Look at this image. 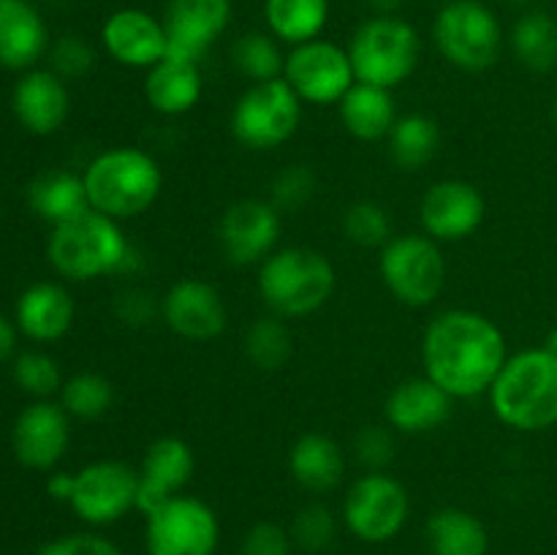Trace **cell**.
Masks as SVG:
<instances>
[{"label": "cell", "mask_w": 557, "mask_h": 555, "mask_svg": "<svg viewBox=\"0 0 557 555\" xmlns=\"http://www.w3.org/2000/svg\"><path fill=\"white\" fill-rule=\"evenodd\" d=\"M487 201L482 190L460 177H446L430 185L419 201V223L435 243H462L482 229Z\"/></svg>", "instance_id": "16"}, {"label": "cell", "mask_w": 557, "mask_h": 555, "mask_svg": "<svg viewBox=\"0 0 557 555\" xmlns=\"http://www.w3.org/2000/svg\"><path fill=\"white\" fill-rule=\"evenodd\" d=\"M47 259L60 278L90 283L101 278H134L145 267V254L131 243L123 223L90 210L76 221L54 226Z\"/></svg>", "instance_id": "2"}, {"label": "cell", "mask_w": 557, "mask_h": 555, "mask_svg": "<svg viewBox=\"0 0 557 555\" xmlns=\"http://www.w3.org/2000/svg\"><path fill=\"white\" fill-rule=\"evenodd\" d=\"M243 351L248 362L253 368L264 370V373H275V370L286 368L294 354V337L286 319L267 313L261 319L250 321L243 337Z\"/></svg>", "instance_id": "34"}, {"label": "cell", "mask_w": 557, "mask_h": 555, "mask_svg": "<svg viewBox=\"0 0 557 555\" xmlns=\"http://www.w3.org/2000/svg\"><path fill=\"white\" fill-rule=\"evenodd\" d=\"M27 205L52 229L90 212L85 180H82V174L69 172V169H52V172L38 174L27 185Z\"/></svg>", "instance_id": "28"}, {"label": "cell", "mask_w": 557, "mask_h": 555, "mask_svg": "<svg viewBox=\"0 0 557 555\" xmlns=\"http://www.w3.org/2000/svg\"><path fill=\"white\" fill-rule=\"evenodd\" d=\"M430 555H487L490 531L473 511L462 506H441L424 522Z\"/></svg>", "instance_id": "29"}, {"label": "cell", "mask_w": 557, "mask_h": 555, "mask_svg": "<svg viewBox=\"0 0 557 555\" xmlns=\"http://www.w3.org/2000/svg\"><path fill=\"white\" fill-rule=\"evenodd\" d=\"M49 30L36 5L27 0H0V69L30 71L47 58Z\"/></svg>", "instance_id": "24"}, {"label": "cell", "mask_w": 557, "mask_h": 555, "mask_svg": "<svg viewBox=\"0 0 557 555\" xmlns=\"http://www.w3.org/2000/svg\"><path fill=\"white\" fill-rule=\"evenodd\" d=\"M337 114L348 136L357 141H384L397 123V103L386 87L357 82L337 103Z\"/></svg>", "instance_id": "27"}, {"label": "cell", "mask_w": 557, "mask_h": 555, "mask_svg": "<svg viewBox=\"0 0 557 555\" xmlns=\"http://www.w3.org/2000/svg\"><path fill=\"white\" fill-rule=\"evenodd\" d=\"M16 123L36 136L58 134L71 114V92L52 69H30L11 90Z\"/></svg>", "instance_id": "22"}, {"label": "cell", "mask_w": 557, "mask_h": 555, "mask_svg": "<svg viewBox=\"0 0 557 555\" xmlns=\"http://www.w3.org/2000/svg\"><path fill=\"white\" fill-rule=\"evenodd\" d=\"M261 303L281 319H308L319 313L337 288L330 256L308 245H281L259 264L256 275Z\"/></svg>", "instance_id": "5"}, {"label": "cell", "mask_w": 557, "mask_h": 555, "mask_svg": "<svg viewBox=\"0 0 557 555\" xmlns=\"http://www.w3.org/2000/svg\"><path fill=\"white\" fill-rule=\"evenodd\" d=\"M71 444V417L60 400H33L11 428L14 457L30 471H54Z\"/></svg>", "instance_id": "18"}, {"label": "cell", "mask_w": 557, "mask_h": 555, "mask_svg": "<svg viewBox=\"0 0 557 555\" xmlns=\"http://www.w3.org/2000/svg\"><path fill=\"white\" fill-rule=\"evenodd\" d=\"M544 346H547L549 351H555V354H557V326H555L553 332H549V335H547V341H544Z\"/></svg>", "instance_id": "48"}, {"label": "cell", "mask_w": 557, "mask_h": 555, "mask_svg": "<svg viewBox=\"0 0 557 555\" xmlns=\"http://www.w3.org/2000/svg\"><path fill=\"white\" fill-rule=\"evenodd\" d=\"M511 3H517V5H531L533 0H511Z\"/></svg>", "instance_id": "50"}, {"label": "cell", "mask_w": 557, "mask_h": 555, "mask_svg": "<svg viewBox=\"0 0 557 555\" xmlns=\"http://www.w3.org/2000/svg\"><path fill=\"white\" fill-rule=\"evenodd\" d=\"M47 58H49V69H52L60 79L69 82V79H82V76L90 74V71L96 69L98 54L87 38L69 33V36L54 38Z\"/></svg>", "instance_id": "41"}, {"label": "cell", "mask_w": 557, "mask_h": 555, "mask_svg": "<svg viewBox=\"0 0 557 555\" xmlns=\"http://www.w3.org/2000/svg\"><path fill=\"white\" fill-rule=\"evenodd\" d=\"M433 44L451 69L482 74L504 54L506 33L482 0H446L433 20Z\"/></svg>", "instance_id": "7"}, {"label": "cell", "mask_w": 557, "mask_h": 555, "mask_svg": "<svg viewBox=\"0 0 557 555\" xmlns=\"http://www.w3.org/2000/svg\"><path fill=\"white\" fill-rule=\"evenodd\" d=\"M553 125H555V131H557V96H555V101H553Z\"/></svg>", "instance_id": "49"}, {"label": "cell", "mask_w": 557, "mask_h": 555, "mask_svg": "<svg viewBox=\"0 0 557 555\" xmlns=\"http://www.w3.org/2000/svg\"><path fill=\"white\" fill-rule=\"evenodd\" d=\"M239 555H294V542L288 526L275 520H259L243 533Z\"/></svg>", "instance_id": "44"}, {"label": "cell", "mask_w": 557, "mask_h": 555, "mask_svg": "<svg viewBox=\"0 0 557 555\" xmlns=\"http://www.w3.org/2000/svg\"><path fill=\"white\" fill-rule=\"evenodd\" d=\"M509 359L506 335L471 308L441 310L422 332V370L455 400L487 395Z\"/></svg>", "instance_id": "1"}, {"label": "cell", "mask_w": 557, "mask_h": 555, "mask_svg": "<svg viewBox=\"0 0 557 555\" xmlns=\"http://www.w3.org/2000/svg\"><path fill=\"white\" fill-rule=\"evenodd\" d=\"M90 210L125 223L156 207L163 190V169L145 147L117 145L101 150L82 172Z\"/></svg>", "instance_id": "3"}, {"label": "cell", "mask_w": 557, "mask_h": 555, "mask_svg": "<svg viewBox=\"0 0 557 555\" xmlns=\"http://www.w3.org/2000/svg\"><path fill=\"white\" fill-rule=\"evenodd\" d=\"M330 11V0H264L267 30L288 49L321 38Z\"/></svg>", "instance_id": "31"}, {"label": "cell", "mask_w": 557, "mask_h": 555, "mask_svg": "<svg viewBox=\"0 0 557 555\" xmlns=\"http://www.w3.org/2000/svg\"><path fill=\"white\" fill-rule=\"evenodd\" d=\"M455 411V397L428 375L397 381L384 400V419L397 435H428L444 428Z\"/></svg>", "instance_id": "21"}, {"label": "cell", "mask_w": 557, "mask_h": 555, "mask_svg": "<svg viewBox=\"0 0 557 555\" xmlns=\"http://www.w3.org/2000/svg\"><path fill=\"white\" fill-rule=\"evenodd\" d=\"M288 533H292L294 550L305 555H321L335 544L337 517L330 506L313 501V504H305L302 509H297V515L292 517V526H288Z\"/></svg>", "instance_id": "37"}, {"label": "cell", "mask_w": 557, "mask_h": 555, "mask_svg": "<svg viewBox=\"0 0 557 555\" xmlns=\"http://www.w3.org/2000/svg\"><path fill=\"white\" fill-rule=\"evenodd\" d=\"M302 114L305 103L281 76L245 87L228 114V131L245 150L270 152L297 136Z\"/></svg>", "instance_id": "8"}, {"label": "cell", "mask_w": 557, "mask_h": 555, "mask_svg": "<svg viewBox=\"0 0 557 555\" xmlns=\"http://www.w3.org/2000/svg\"><path fill=\"white\" fill-rule=\"evenodd\" d=\"M136 471H139L136 511L147 515L163 501L188 493V484L196 473V452L180 435H161L147 446Z\"/></svg>", "instance_id": "20"}, {"label": "cell", "mask_w": 557, "mask_h": 555, "mask_svg": "<svg viewBox=\"0 0 557 555\" xmlns=\"http://www.w3.org/2000/svg\"><path fill=\"white\" fill-rule=\"evenodd\" d=\"M16 332L20 330H16L14 321H9V316L0 313V365H3L11 354H14Z\"/></svg>", "instance_id": "46"}, {"label": "cell", "mask_w": 557, "mask_h": 555, "mask_svg": "<svg viewBox=\"0 0 557 555\" xmlns=\"http://www.w3.org/2000/svg\"><path fill=\"white\" fill-rule=\"evenodd\" d=\"M373 14H397L406 5V0H364Z\"/></svg>", "instance_id": "47"}, {"label": "cell", "mask_w": 557, "mask_h": 555, "mask_svg": "<svg viewBox=\"0 0 557 555\" xmlns=\"http://www.w3.org/2000/svg\"><path fill=\"white\" fill-rule=\"evenodd\" d=\"M500 424L520 433H539L557 424V354L547 346L509 354L487 392Z\"/></svg>", "instance_id": "4"}, {"label": "cell", "mask_w": 557, "mask_h": 555, "mask_svg": "<svg viewBox=\"0 0 557 555\" xmlns=\"http://www.w3.org/2000/svg\"><path fill=\"white\" fill-rule=\"evenodd\" d=\"M112 313L120 324L131 326V330H141V326L161 319V297H156L145 286H123L114 294Z\"/></svg>", "instance_id": "42"}, {"label": "cell", "mask_w": 557, "mask_h": 555, "mask_svg": "<svg viewBox=\"0 0 557 555\" xmlns=\"http://www.w3.org/2000/svg\"><path fill=\"white\" fill-rule=\"evenodd\" d=\"M506 44L517 63L533 74H549L557 69V20L549 11L531 9L517 16Z\"/></svg>", "instance_id": "30"}, {"label": "cell", "mask_w": 557, "mask_h": 555, "mask_svg": "<svg viewBox=\"0 0 557 555\" xmlns=\"http://www.w3.org/2000/svg\"><path fill=\"white\" fill-rule=\"evenodd\" d=\"M215 506L194 493H180L145 515L147 555H215L221 547Z\"/></svg>", "instance_id": "11"}, {"label": "cell", "mask_w": 557, "mask_h": 555, "mask_svg": "<svg viewBox=\"0 0 557 555\" xmlns=\"http://www.w3.org/2000/svg\"><path fill=\"white\" fill-rule=\"evenodd\" d=\"M315 188H319V177H315L313 166H308V163H286L272 177L270 201L286 215V212H297L308 207L310 199L315 196Z\"/></svg>", "instance_id": "39"}, {"label": "cell", "mask_w": 557, "mask_h": 555, "mask_svg": "<svg viewBox=\"0 0 557 555\" xmlns=\"http://www.w3.org/2000/svg\"><path fill=\"white\" fill-rule=\"evenodd\" d=\"M283 79L310 107H337L357 85L348 49L330 38H313L288 49Z\"/></svg>", "instance_id": "13"}, {"label": "cell", "mask_w": 557, "mask_h": 555, "mask_svg": "<svg viewBox=\"0 0 557 555\" xmlns=\"http://www.w3.org/2000/svg\"><path fill=\"white\" fill-rule=\"evenodd\" d=\"M288 473L305 493H332L346 479V452L332 435L310 430L288 449Z\"/></svg>", "instance_id": "25"}, {"label": "cell", "mask_w": 557, "mask_h": 555, "mask_svg": "<svg viewBox=\"0 0 557 555\" xmlns=\"http://www.w3.org/2000/svg\"><path fill=\"white\" fill-rule=\"evenodd\" d=\"M161 321L188 343L218 341L228 326L226 299L210 281L180 278L161 294Z\"/></svg>", "instance_id": "15"}, {"label": "cell", "mask_w": 557, "mask_h": 555, "mask_svg": "<svg viewBox=\"0 0 557 555\" xmlns=\"http://www.w3.org/2000/svg\"><path fill=\"white\" fill-rule=\"evenodd\" d=\"M74 297L58 281L30 283L16 299L14 324L33 343L63 341L74 326Z\"/></svg>", "instance_id": "23"}, {"label": "cell", "mask_w": 557, "mask_h": 555, "mask_svg": "<svg viewBox=\"0 0 557 555\" xmlns=\"http://www.w3.org/2000/svg\"><path fill=\"white\" fill-rule=\"evenodd\" d=\"M36 555H125L114 539L101 531H74L54 536L36 550Z\"/></svg>", "instance_id": "43"}, {"label": "cell", "mask_w": 557, "mask_h": 555, "mask_svg": "<svg viewBox=\"0 0 557 555\" xmlns=\"http://www.w3.org/2000/svg\"><path fill=\"white\" fill-rule=\"evenodd\" d=\"M11 370L16 386L36 400H52V395H58L65 384L58 359L49 357L47 351H22Z\"/></svg>", "instance_id": "38"}, {"label": "cell", "mask_w": 557, "mask_h": 555, "mask_svg": "<svg viewBox=\"0 0 557 555\" xmlns=\"http://www.w3.org/2000/svg\"><path fill=\"white\" fill-rule=\"evenodd\" d=\"M76 473L69 506L76 520L90 528H107L136 511L139 471L125 460H92Z\"/></svg>", "instance_id": "12"}, {"label": "cell", "mask_w": 557, "mask_h": 555, "mask_svg": "<svg viewBox=\"0 0 557 555\" xmlns=\"http://www.w3.org/2000/svg\"><path fill=\"white\" fill-rule=\"evenodd\" d=\"M114 384L103 373L96 370H82L65 379L60 390V406L65 408L71 419L79 422H96L103 419L114 406Z\"/></svg>", "instance_id": "35"}, {"label": "cell", "mask_w": 557, "mask_h": 555, "mask_svg": "<svg viewBox=\"0 0 557 555\" xmlns=\"http://www.w3.org/2000/svg\"><path fill=\"white\" fill-rule=\"evenodd\" d=\"M283 212L270 199H237L218 221V245L228 264L259 267L281 248Z\"/></svg>", "instance_id": "14"}, {"label": "cell", "mask_w": 557, "mask_h": 555, "mask_svg": "<svg viewBox=\"0 0 557 555\" xmlns=\"http://www.w3.org/2000/svg\"><path fill=\"white\" fill-rule=\"evenodd\" d=\"M386 145H389V158L397 169L422 172L438 156L441 128L435 118L424 112L400 114L392 134L386 136Z\"/></svg>", "instance_id": "32"}, {"label": "cell", "mask_w": 557, "mask_h": 555, "mask_svg": "<svg viewBox=\"0 0 557 555\" xmlns=\"http://www.w3.org/2000/svg\"><path fill=\"white\" fill-rule=\"evenodd\" d=\"M351 452L362 471H389L397 455V433L386 422L364 424L354 435Z\"/></svg>", "instance_id": "40"}, {"label": "cell", "mask_w": 557, "mask_h": 555, "mask_svg": "<svg viewBox=\"0 0 557 555\" xmlns=\"http://www.w3.org/2000/svg\"><path fill=\"white\" fill-rule=\"evenodd\" d=\"M234 16L232 0H169L163 11L169 52L166 58L201 65Z\"/></svg>", "instance_id": "17"}, {"label": "cell", "mask_w": 557, "mask_h": 555, "mask_svg": "<svg viewBox=\"0 0 557 555\" xmlns=\"http://www.w3.org/2000/svg\"><path fill=\"white\" fill-rule=\"evenodd\" d=\"M101 47L123 69L150 71L169 52L166 27L150 11L125 5L103 20Z\"/></svg>", "instance_id": "19"}, {"label": "cell", "mask_w": 557, "mask_h": 555, "mask_svg": "<svg viewBox=\"0 0 557 555\" xmlns=\"http://www.w3.org/2000/svg\"><path fill=\"white\" fill-rule=\"evenodd\" d=\"M346 49L357 82L397 90L417 74L422 36L400 14H373L359 22Z\"/></svg>", "instance_id": "6"}, {"label": "cell", "mask_w": 557, "mask_h": 555, "mask_svg": "<svg viewBox=\"0 0 557 555\" xmlns=\"http://www.w3.org/2000/svg\"><path fill=\"white\" fill-rule=\"evenodd\" d=\"M74 482H76V473L52 471V473H49V479H47L49 498L60 501V504H69L71 495H74Z\"/></svg>", "instance_id": "45"}, {"label": "cell", "mask_w": 557, "mask_h": 555, "mask_svg": "<svg viewBox=\"0 0 557 555\" xmlns=\"http://www.w3.org/2000/svg\"><path fill=\"white\" fill-rule=\"evenodd\" d=\"M379 278L406 308H428L446 286V256L424 232L395 234L379 250Z\"/></svg>", "instance_id": "9"}, {"label": "cell", "mask_w": 557, "mask_h": 555, "mask_svg": "<svg viewBox=\"0 0 557 555\" xmlns=\"http://www.w3.org/2000/svg\"><path fill=\"white\" fill-rule=\"evenodd\" d=\"M147 107L161 118H183L194 112L196 103L201 101L205 92V74L201 65L185 63V60L163 58L161 63L145 71L141 82Z\"/></svg>", "instance_id": "26"}, {"label": "cell", "mask_w": 557, "mask_h": 555, "mask_svg": "<svg viewBox=\"0 0 557 555\" xmlns=\"http://www.w3.org/2000/svg\"><path fill=\"white\" fill-rule=\"evenodd\" d=\"M232 65L250 85L281 79L286 49L270 30H245L232 44Z\"/></svg>", "instance_id": "33"}, {"label": "cell", "mask_w": 557, "mask_h": 555, "mask_svg": "<svg viewBox=\"0 0 557 555\" xmlns=\"http://www.w3.org/2000/svg\"><path fill=\"white\" fill-rule=\"evenodd\" d=\"M411 517V493L389 471H362L346 490L341 520L354 539L386 544L400 536Z\"/></svg>", "instance_id": "10"}, {"label": "cell", "mask_w": 557, "mask_h": 555, "mask_svg": "<svg viewBox=\"0 0 557 555\" xmlns=\"http://www.w3.org/2000/svg\"><path fill=\"white\" fill-rule=\"evenodd\" d=\"M343 234L348 243L357 248H384L395 234H392V215L381 201L359 199L346 207L343 212Z\"/></svg>", "instance_id": "36"}]
</instances>
